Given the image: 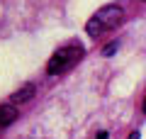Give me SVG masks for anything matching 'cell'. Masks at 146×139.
I'll return each mask as SVG.
<instances>
[{"label": "cell", "mask_w": 146, "mask_h": 139, "mask_svg": "<svg viewBox=\"0 0 146 139\" xmlns=\"http://www.w3.org/2000/svg\"><path fill=\"white\" fill-rule=\"evenodd\" d=\"M83 56H85V46L80 44V41H68V44L58 46L56 51L51 54L49 63H46L49 76H61V73L71 71Z\"/></svg>", "instance_id": "obj_1"}, {"label": "cell", "mask_w": 146, "mask_h": 139, "mask_svg": "<svg viewBox=\"0 0 146 139\" xmlns=\"http://www.w3.org/2000/svg\"><path fill=\"white\" fill-rule=\"evenodd\" d=\"M122 15H124L122 5H105V7H100V10L88 20L85 32H88L90 37H100V34H105L107 29H112V27L119 25Z\"/></svg>", "instance_id": "obj_2"}, {"label": "cell", "mask_w": 146, "mask_h": 139, "mask_svg": "<svg viewBox=\"0 0 146 139\" xmlns=\"http://www.w3.org/2000/svg\"><path fill=\"white\" fill-rule=\"evenodd\" d=\"M17 120V108L12 103L7 105H0V127H7V124H12Z\"/></svg>", "instance_id": "obj_3"}, {"label": "cell", "mask_w": 146, "mask_h": 139, "mask_svg": "<svg viewBox=\"0 0 146 139\" xmlns=\"http://www.w3.org/2000/svg\"><path fill=\"white\" fill-rule=\"evenodd\" d=\"M32 95H34V86H32V83H27V86L17 88V90L12 93L10 100H12V105H15V103H27V100H32Z\"/></svg>", "instance_id": "obj_4"}, {"label": "cell", "mask_w": 146, "mask_h": 139, "mask_svg": "<svg viewBox=\"0 0 146 139\" xmlns=\"http://www.w3.org/2000/svg\"><path fill=\"white\" fill-rule=\"evenodd\" d=\"M115 49H117V44H110V46H105V51H102V54H105V56H110Z\"/></svg>", "instance_id": "obj_5"}, {"label": "cell", "mask_w": 146, "mask_h": 139, "mask_svg": "<svg viewBox=\"0 0 146 139\" xmlns=\"http://www.w3.org/2000/svg\"><path fill=\"white\" fill-rule=\"evenodd\" d=\"M129 139H139V132H131V134H129Z\"/></svg>", "instance_id": "obj_6"}, {"label": "cell", "mask_w": 146, "mask_h": 139, "mask_svg": "<svg viewBox=\"0 0 146 139\" xmlns=\"http://www.w3.org/2000/svg\"><path fill=\"white\" fill-rule=\"evenodd\" d=\"M98 139H107V132H100V134H98Z\"/></svg>", "instance_id": "obj_7"}, {"label": "cell", "mask_w": 146, "mask_h": 139, "mask_svg": "<svg viewBox=\"0 0 146 139\" xmlns=\"http://www.w3.org/2000/svg\"><path fill=\"white\" fill-rule=\"evenodd\" d=\"M144 112H146V100H144Z\"/></svg>", "instance_id": "obj_8"}]
</instances>
